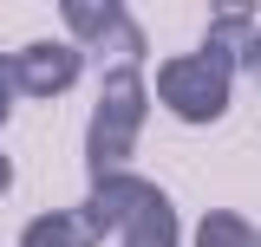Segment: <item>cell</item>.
I'll use <instances>...</instances> for the list:
<instances>
[{
	"instance_id": "cell-4",
	"label": "cell",
	"mask_w": 261,
	"mask_h": 247,
	"mask_svg": "<svg viewBox=\"0 0 261 247\" xmlns=\"http://www.w3.org/2000/svg\"><path fill=\"white\" fill-rule=\"evenodd\" d=\"M59 13L79 39V52L105 59V72L144 59V26L130 20V7H118V0H59Z\"/></svg>"
},
{
	"instance_id": "cell-3",
	"label": "cell",
	"mask_w": 261,
	"mask_h": 247,
	"mask_svg": "<svg viewBox=\"0 0 261 247\" xmlns=\"http://www.w3.org/2000/svg\"><path fill=\"white\" fill-rule=\"evenodd\" d=\"M228 91H235V72L222 59H209L202 46L163 59V72H157V98L176 123H216L228 111Z\"/></svg>"
},
{
	"instance_id": "cell-6",
	"label": "cell",
	"mask_w": 261,
	"mask_h": 247,
	"mask_svg": "<svg viewBox=\"0 0 261 247\" xmlns=\"http://www.w3.org/2000/svg\"><path fill=\"white\" fill-rule=\"evenodd\" d=\"M216 13H209V33H202V52L209 59H222L228 72H242V65L261 59V26L255 13H248V0H209Z\"/></svg>"
},
{
	"instance_id": "cell-10",
	"label": "cell",
	"mask_w": 261,
	"mask_h": 247,
	"mask_svg": "<svg viewBox=\"0 0 261 247\" xmlns=\"http://www.w3.org/2000/svg\"><path fill=\"white\" fill-rule=\"evenodd\" d=\"M7 189H13V163L0 156V195H7Z\"/></svg>"
},
{
	"instance_id": "cell-1",
	"label": "cell",
	"mask_w": 261,
	"mask_h": 247,
	"mask_svg": "<svg viewBox=\"0 0 261 247\" xmlns=\"http://www.w3.org/2000/svg\"><path fill=\"white\" fill-rule=\"evenodd\" d=\"M144 111H150V98H144L137 65H111L98 85V111L85 123V169L92 176H118L130 163L137 137H144Z\"/></svg>"
},
{
	"instance_id": "cell-8",
	"label": "cell",
	"mask_w": 261,
	"mask_h": 247,
	"mask_svg": "<svg viewBox=\"0 0 261 247\" xmlns=\"http://www.w3.org/2000/svg\"><path fill=\"white\" fill-rule=\"evenodd\" d=\"M196 247H261V234L235 208H209V215L196 221Z\"/></svg>"
},
{
	"instance_id": "cell-9",
	"label": "cell",
	"mask_w": 261,
	"mask_h": 247,
	"mask_svg": "<svg viewBox=\"0 0 261 247\" xmlns=\"http://www.w3.org/2000/svg\"><path fill=\"white\" fill-rule=\"evenodd\" d=\"M13 98H20L13 91V52H0V123L13 117Z\"/></svg>"
},
{
	"instance_id": "cell-5",
	"label": "cell",
	"mask_w": 261,
	"mask_h": 247,
	"mask_svg": "<svg viewBox=\"0 0 261 247\" xmlns=\"http://www.w3.org/2000/svg\"><path fill=\"white\" fill-rule=\"evenodd\" d=\"M79 72H85V52L79 46H59V39H39L27 52H13V91L27 98H59L79 85Z\"/></svg>"
},
{
	"instance_id": "cell-7",
	"label": "cell",
	"mask_w": 261,
	"mask_h": 247,
	"mask_svg": "<svg viewBox=\"0 0 261 247\" xmlns=\"http://www.w3.org/2000/svg\"><path fill=\"white\" fill-rule=\"evenodd\" d=\"M111 234V215H105V202H85V208H53V215H39L20 234V247H98Z\"/></svg>"
},
{
	"instance_id": "cell-2",
	"label": "cell",
	"mask_w": 261,
	"mask_h": 247,
	"mask_svg": "<svg viewBox=\"0 0 261 247\" xmlns=\"http://www.w3.org/2000/svg\"><path fill=\"white\" fill-rule=\"evenodd\" d=\"M92 195L105 202V215H111V234L118 247H176L183 241V228H176V208H170V195L157 182H144V176H92Z\"/></svg>"
},
{
	"instance_id": "cell-11",
	"label": "cell",
	"mask_w": 261,
	"mask_h": 247,
	"mask_svg": "<svg viewBox=\"0 0 261 247\" xmlns=\"http://www.w3.org/2000/svg\"><path fill=\"white\" fill-rule=\"evenodd\" d=\"M255 78H261V59H255Z\"/></svg>"
}]
</instances>
